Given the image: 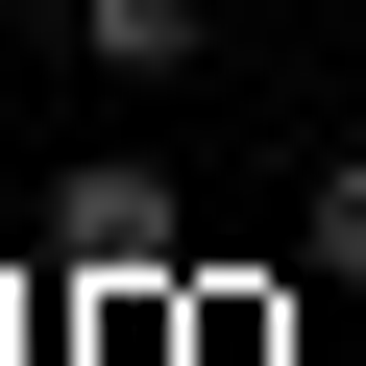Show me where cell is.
Returning <instances> with one entry per match:
<instances>
[{"label":"cell","mask_w":366,"mask_h":366,"mask_svg":"<svg viewBox=\"0 0 366 366\" xmlns=\"http://www.w3.org/2000/svg\"><path fill=\"white\" fill-rule=\"evenodd\" d=\"M49 25H74V49H98V74H196V49H220V25H244V0H49Z\"/></svg>","instance_id":"cell-1"},{"label":"cell","mask_w":366,"mask_h":366,"mask_svg":"<svg viewBox=\"0 0 366 366\" xmlns=\"http://www.w3.org/2000/svg\"><path fill=\"white\" fill-rule=\"evenodd\" d=\"M293 269H317V293H366V147H317V171H293Z\"/></svg>","instance_id":"cell-2"}]
</instances>
